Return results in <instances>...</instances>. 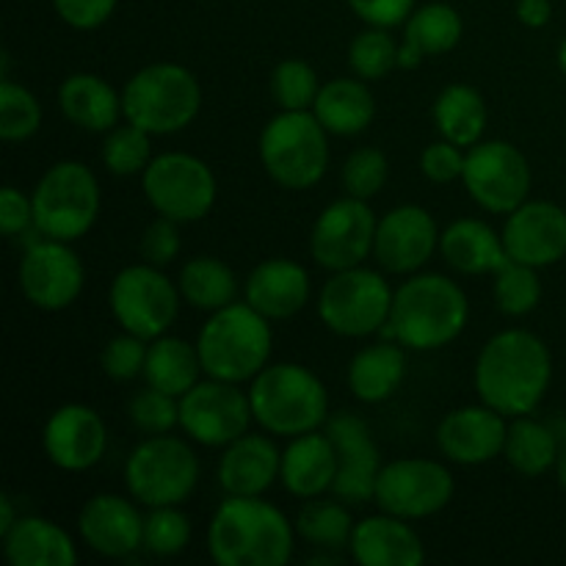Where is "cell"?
<instances>
[{
    "instance_id": "obj_25",
    "label": "cell",
    "mask_w": 566,
    "mask_h": 566,
    "mask_svg": "<svg viewBox=\"0 0 566 566\" xmlns=\"http://www.w3.org/2000/svg\"><path fill=\"white\" fill-rule=\"evenodd\" d=\"M282 451L265 434H243L224 448L219 459V484L227 495L258 497L280 479Z\"/></svg>"
},
{
    "instance_id": "obj_14",
    "label": "cell",
    "mask_w": 566,
    "mask_h": 566,
    "mask_svg": "<svg viewBox=\"0 0 566 566\" xmlns=\"http://www.w3.org/2000/svg\"><path fill=\"white\" fill-rule=\"evenodd\" d=\"M254 420L249 390L235 381H197L180 398V429L205 448H227L249 431Z\"/></svg>"
},
{
    "instance_id": "obj_10",
    "label": "cell",
    "mask_w": 566,
    "mask_h": 566,
    "mask_svg": "<svg viewBox=\"0 0 566 566\" xmlns=\"http://www.w3.org/2000/svg\"><path fill=\"white\" fill-rule=\"evenodd\" d=\"M392 287L374 269L332 271L318 296V318L340 337L379 335L390 321Z\"/></svg>"
},
{
    "instance_id": "obj_20",
    "label": "cell",
    "mask_w": 566,
    "mask_h": 566,
    "mask_svg": "<svg viewBox=\"0 0 566 566\" xmlns=\"http://www.w3.org/2000/svg\"><path fill=\"white\" fill-rule=\"evenodd\" d=\"M503 247L517 263L545 269L566 258V210L547 199H525L503 224Z\"/></svg>"
},
{
    "instance_id": "obj_43",
    "label": "cell",
    "mask_w": 566,
    "mask_h": 566,
    "mask_svg": "<svg viewBox=\"0 0 566 566\" xmlns=\"http://www.w3.org/2000/svg\"><path fill=\"white\" fill-rule=\"evenodd\" d=\"M318 92V75L307 61L285 59L271 72V97L282 111H313Z\"/></svg>"
},
{
    "instance_id": "obj_2",
    "label": "cell",
    "mask_w": 566,
    "mask_h": 566,
    "mask_svg": "<svg viewBox=\"0 0 566 566\" xmlns=\"http://www.w3.org/2000/svg\"><path fill=\"white\" fill-rule=\"evenodd\" d=\"M296 525L263 495H227L208 525V553L219 566H282L291 562Z\"/></svg>"
},
{
    "instance_id": "obj_3",
    "label": "cell",
    "mask_w": 566,
    "mask_h": 566,
    "mask_svg": "<svg viewBox=\"0 0 566 566\" xmlns=\"http://www.w3.org/2000/svg\"><path fill=\"white\" fill-rule=\"evenodd\" d=\"M470 318L468 293L442 274H412L392 293L390 321L381 335L412 352H437L464 332Z\"/></svg>"
},
{
    "instance_id": "obj_5",
    "label": "cell",
    "mask_w": 566,
    "mask_h": 566,
    "mask_svg": "<svg viewBox=\"0 0 566 566\" xmlns=\"http://www.w3.org/2000/svg\"><path fill=\"white\" fill-rule=\"evenodd\" d=\"M197 348L205 376L243 385L269 365L274 335L269 318L252 304L232 302L210 313L199 329Z\"/></svg>"
},
{
    "instance_id": "obj_54",
    "label": "cell",
    "mask_w": 566,
    "mask_h": 566,
    "mask_svg": "<svg viewBox=\"0 0 566 566\" xmlns=\"http://www.w3.org/2000/svg\"><path fill=\"white\" fill-rule=\"evenodd\" d=\"M17 520H20V517H17V514H14V506H11V497L3 495V497H0V536L9 534L11 525H14Z\"/></svg>"
},
{
    "instance_id": "obj_35",
    "label": "cell",
    "mask_w": 566,
    "mask_h": 566,
    "mask_svg": "<svg viewBox=\"0 0 566 566\" xmlns=\"http://www.w3.org/2000/svg\"><path fill=\"white\" fill-rule=\"evenodd\" d=\"M202 359H199L197 343H188L182 337H155L149 340L147 365H144V379L149 387L182 398L199 381Z\"/></svg>"
},
{
    "instance_id": "obj_26",
    "label": "cell",
    "mask_w": 566,
    "mask_h": 566,
    "mask_svg": "<svg viewBox=\"0 0 566 566\" xmlns=\"http://www.w3.org/2000/svg\"><path fill=\"white\" fill-rule=\"evenodd\" d=\"M247 304L269 321H285L302 313L310 302V274L287 258H271L254 265L247 276Z\"/></svg>"
},
{
    "instance_id": "obj_28",
    "label": "cell",
    "mask_w": 566,
    "mask_h": 566,
    "mask_svg": "<svg viewBox=\"0 0 566 566\" xmlns=\"http://www.w3.org/2000/svg\"><path fill=\"white\" fill-rule=\"evenodd\" d=\"M464 33L459 11L448 3H426L403 22V42L398 48V70H418L429 55L451 53Z\"/></svg>"
},
{
    "instance_id": "obj_17",
    "label": "cell",
    "mask_w": 566,
    "mask_h": 566,
    "mask_svg": "<svg viewBox=\"0 0 566 566\" xmlns=\"http://www.w3.org/2000/svg\"><path fill=\"white\" fill-rule=\"evenodd\" d=\"M17 276H20L22 296L33 307L44 313H59L77 302L86 271L70 243L42 235V241L25 249Z\"/></svg>"
},
{
    "instance_id": "obj_45",
    "label": "cell",
    "mask_w": 566,
    "mask_h": 566,
    "mask_svg": "<svg viewBox=\"0 0 566 566\" xmlns=\"http://www.w3.org/2000/svg\"><path fill=\"white\" fill-rule=\"evenodd\" d=\"M127 418L147 437L171 434V429L180 426V398L147 385L130 398V403H127Z\"/></svg>"
},
{
    "instance_id": "obj_44",
    "label": "cell",
    "mask_w": 566,
    "mask_h": 566,
    "mask_svg": "<svg viewBox=\"0 0 566 566\" xmlns=\"http://www.w3.org/2000/svg\"><path fill=\"white\" fill-rule=\"evenodd\" d=\"M191 542V520L180 506H155L144 517V551L169 558L182 553Z\"/></svg>"
},
{
    "instance_id": "obj_13",
    "label": "cell",
    "mask_w": 566,
    "mask_h": 566,
    "mask_svg": "<svg viewBox=\"0 0 566 566\" xmlns=\"http://www.w3.org/2000/svg\"><path fill=\"white\" fill-rule=\"evenodd\" d=\"M462 182L486 213H512L528 199V158L509 142H479L464 155Z\"/></svg>"
},
{
    "instance_id": "obj_18",
    "label": "cell",
    "mask_w": 566,
    "mask_h": 566,
    "mask_svg": "<svg viewBox=\"0 0 566 566\" xmlns=\"http://www.w3.org/2000/svg\"><path fill=\"white\" fill-rule=\"evenodd\" d=\"M326 434L337 448V479L332 495L340 497L348 506H363L374 501L381 457L368 423L354 412L332 415L326 420Z\"/></svg>"
},
{
    "instance_id": "obj_55",
    "label": "cell",
    "mask_w": 566,
    "mask_h": 566,
    "mask_svg": "<svg viewBox=\"0 0 566 566\" xmlns=\"http://www.w3.org/2000/svg\"><path fill=\"white\" fill-rule=\"evenodd\" d=\"M556 479H558V486L566 490V440L562 442V448H558V459H556Z\"/></svg>"
},
{
    "instance_id": "obj_39",
    "label": "cell",
    "mask_w": 566,
    "mask_h": 566,
    "mask_svg": "<svg viewBox=\"0 0 566 566\" xmlns=\"http://www.w3.org/2000/svg\"><path fill=\"white\" fill-rule=\"evenodd\" d=\"M153 133L142 130L138 125H116L114 130L105 133L103 142V164L111 175L133 177L144 175L153 164Z\"/></svg>"
},
{
    "instance_id": "obj_33",
    "label": "cell",
    "mask_w": 566,
    "mask_h": 566,
    "mask_svg": "<svg viewBox=\"0 0 566 566\" xmlns=\"http://www.w3.org/2000/svg\"><path fill=\"white\" fill-rule=\"evenodd\" d=\"M407 376V354L401 343H374L359 348L348 363V390L363 403H381L392 398Z\"/></svg>"
},
{
    "instance_id": "obj_12",
    "label": "cell",
    "mask_w": 566,
    "mask_h": 566,
    "mask_svg": "<svg viewBox=\"0 0 566 566\" xmlns=\"http://www.w3.org/2000/svg\"><path fill=\"white\" fill-rule=\"evenodd\" d=\"M180 287L153 263L127 265L114 276L108 291L111 313L122 332L155 340L166 335L180 313Z\"/></svg>"
},
{
    "instance_id": "obj_41",
    "label": "cell",
    "mask_w": 566,
    "mask_h": 566,
    "mask_svg": "<svg viewBox=\"0 0 566 566\" xmlns=\"http://www.w3.org/2000/svg\"><path fill=\"white\" fill-rule=\"evenodd\" d=\"M42 127V105L20 83L3 77L0 83V138L9 144L28 142Z\"/></svg>"
},
{
    "instance_id": "obj_50",
    "label": "cell",
    "mask_w": 566,
    "mask_h": 566,
    "mask_svg": "<svg viewBox=\"0 0 566 566\" xmlns=\"http://www.w3.org/2000/svg\"><path fill=\"white\" fill-rule=\"evenodd\" d=\"M354 14L374 28H396L409 20L415 11V0H348Z\"/></svg>"
},
{
    "instance_id": "obj_8",
    "label": "cell",
    "mask_w": 566,
    "mask_h": 566,
    "mask_svg": "<svg viewBox=\"0 0 566 566\" xmlns=\"http://www.w3.org/2000/svg\"><path fill=\"white\" fill-rule=\"evenodd\" d=\"M33 230L55 241H77L99 216V182L81 160H59L31 193Z\"/></svg>"
},
{
    "instance_id": "obj_31",
    "label": "cell",
    "mask_w": 566,
    "mask_h": 566,
    "mask_svg": "<svg viewBox=\"0 0 566 566\" xmlns=\"http://www.w3.org/2000/svg\"><path fill=\"white\" fill-rule=\"evenodd\" d=\"M3 553L11 566H75L77 547L59 523L44 517H20L3 534Z\"/></svg>"
},
{
    "instance_id": "obj_49",
    "label": "cell",
    "mask_w": 566,
    "mask_h": 566,
    "mask_svg": "<svg viewBox=\"0 0 566 566\" xmlns=\"http://www.w3.org/2000/svg\"><path fill=\"white\" fill-rule=\"evenodd\" d=\"M177 221L158 216L142 235V258L144 263H153L158 269L169 265L180 252V230Z\"/></svg>"
},
{
    "instance_id": "obj_56",
    "label": "cell",
    "mask_w": 566,
    "mask_h": 566,
    "mask_svg": "<svg viewBox=\"0 0 566 566\" xmlns=\"http://www.w3.org/2000/svg\"><path fill=\"white\" fill-rule=\"evenodd\" d=\"M558 66H562V72L566 75V36H564L562 48H558Z\"/></svg>"
},
{
    "instance_id": "obj_53",
    "label": "cell",
    "mask_w": 566,
    "mask_h": 566,
    "mask_svg": "<svg viewBox=\"0 0 566 566\" xmlns=\"http://www.w3.org/2000/svg\"><path fill=\"white\" fill-rule=\"evenodd\" d=\"M517 17L525 28H545L553 17L551 0H517Z\"/></svg>"
},
{
    "instance_id": "obj_27",
    "label": "cell",
    "mask_w": 566,
    "mask_h": 566,
    "mask_svg": "<svg viewBox=\"0 0 566 566\" xmlns=\"http://www.w3.org/2000/svg\"><path fill=\"white\" fill-rule=\"evenodd\" d=\"M337 479V448L332 437L321 431L291 437L282 451L280 481L291 495L310 501L332 492Z\"/></svg>"
},
{
    "instance_id": "obj_34",
    "label": "cell",
    "mask_w": 566,
    "mask_h": 566,
    "mask_svg": "<svg viewBox=\"0 0 566 566\" xmlns=\"http://www.w3.org/2000/svg\"><path fill=\"white\" fill-rule=\"evenodd\" d=\"M434 127L442 138L459 144V147H473L484 142L486 130V103L479 88L468 83H451L442 88L434 99Z\"/></svg>"
},
{
    "instance_id": "obj_42",
    "label": "cell",
    "mask_w": 566,
    "mask_h": 566,
    "mask_svg": "<svg viewBox=\"0 0 566 566\" xmlns=\"http://www.w3.org/2000/svg\"><path fill=\"white\" fill-rule=\"evenodd\" d=\"M398 48L401 44H396L387 28L370 25L368 31L354 36L348 48V66L363 81H381L398 66Z\"/></svg>"
},
{
    "instance_id": "obj_6",
    "label": "cell",
    "mask_w": 566,
    "mask_h": 566,
    "mask_svg": "<svg viewBox=\"0 0 566 566\" xmlns=\"http://www.w3.org/2000/svg\"><path fill=\"white\" fill-rule=\"evenodd\" d=\"M125 119L153 136H171L191 125L202 108V86L191 70L158 61L138 70L122 88Z\"/></svg>"
},
{
    "instance_id": "obj_7",
    "label": "cell",
    "mask_w": 566,
    "mask_h": 566,
    "mask_svg": "<svg viewBox=\"0 0 566 566\" xmlns=\"http://www.w3.org/2000/svg\"><path fill=\"white\" fill-rule=\"evenodd\" d=\"M260 160L276 186L304 191L329 169V130L313 111H280L260 133Z\"/></svg>"
},
{
    "instance_id": "obj_32",
    "label": "cell",
    "mask_w": 566,
    "mask_h": 566,
    "mask_svg": "<svg viewBox=\"0 0 566 566\" xmlns=\"http://www.w3.org/2000/svg\"><path fill=\"white\" fill-rule=\"evenodd\" d=\"M313 114L329 136H359L370 127L376 116V99L368 83L359 77H335L324 83L315 97Z\"/></svg>"
},
{
    "instance_id": "obj_22",
    "label": "cell",
    "mask_w": 566,
    "mask_h": 566,
    "mask_svg": "<svg viewBox=\"0 0 566 566\" xmlns=\"http://www.w3.org/2000/svg\"><path fill=\"white\" fill-rule=\"evenodd\" d=\"M506 434V415L486 403H475V407L453 409L442 418V423L437 426V446H440L442 457H448L451 462L475 468V464H486L503 457Z\"/></svg>"
},
{
    "instance_id": "obj_30",
    "label": "cell",
    "mask_w": 566,
    "mask_h": 566,
    "mask_svg": "<svg viewBox=\"0 0 566 566\" xmlns=\"http://www.w3.org/2000/svg\"><path fill=\"white\" fill-rule=\"evenodd\" d=\"M59 108L75 127L88 133L114 130L122 108V94L105 77L92 72H75L59 86Z\"/></svg>"
},
{
    "instance_id": "obj_11",
    "label": "cell",
    "mask_w": 566,
    "mask_h": 566,
    "mask_svg": "<svg viewBox=\"0 0 566 566\" xmlns=\"http://www.w3.org/2000/svg\"><path fill=\"white\" fill-rule=\"evenodd\" d=\"M142 188L158 216L191 224L205 219L216 205V175L202 158L188 153L155 155L144 169Z\"/></svg>"
},
{
    "instance_id": "obj_47",
    "label": "cell",
    "mask_w": 566,
    "mask_h": 566,
    "mask_svg": "<svg viewBox=\"0 0 566 566\" xmlns=\"http://www.w3.org/2000/svg\"><path fill=\"white\" fill-rule=\"evenodd\" d=\"M149 340L144 337L122 332L119 337H111L105 343L103 354H99V365L103 374L114 381H133L144 376V365H147Z\"/></svg>"
},
{
    "instance_id": "obj_16",
    "label": "cell",
    "mask_w": 566,
    "mask_h": 566,
    "mask_svg": "<svg viewBox=\"0 0 566 566\" xmlns=\"http://www.w3.org/2000/svg\"><path fill=\"white\" fill-rule=\"evenodd\" d=\"M376 213L365 199L343 197L326 205L310 232V252L326 271L357 269L374 254Z\"/></svg>"
},
{
    "instance_id": "obj_29",
    "label": "cell",
    "mask_w": 566,
    "mask_h": 566,
    "mask_svg": "<svg viewBox=\"0 0 566 566\" xmlns=\"http://www.w3.org/2000/svg\"><path fill=\"white\" fill-rule=\"evenodd\" d=\"M440 252L453 271L468 276L495 274L509 263L503 235H497L486 221L459 219L440 235Z\"/></svg>"
},
{
    "instance_id": "obj_40",
    "label": "cell",
    "mask_w": 566,
    "mask_h": 566,
    "mask_svg": "<svg viewBox=\"0 0 566 566\" xmlns=\"http://www.w3.org/2000/svg\"><path fill=\"white\" fill-rule=\"evenodd\" d=\"M539 269L534 265L517 263L509 258L506 265L495 271V304L509 318H523L534 313L542 302V282Z\"/></svg>"
},
{
    "instance_id": "obj_4",
    "label": "cell",
    "mask_w": 566,
    "mask_h": 566,
    "mask_svg": "<svg viewBox=\"0 0 566 566\" xmlns=\"http://www.w3.org/2000/svg\"><path fill=\"white\" fill-rule=\"evenodd\" d=\"M252 415L265 434L298 437L318 431L329 420L324 381L298 363L265 365L249 387Z\"/></svg>"
},
{
    "instance_id": "obj_1",
    "label": "cell",
    "mask_w": 566,
    "mask_h": 566,
    "mask_svg": "<svg viewBox=\"0 0 566 566\" xmlns=\"http://www.w3.org/2000/svg\"><path fill=\"white\" fill-rule=\"evenodd\" d=\"M473 379L481 403L506 418L531 415L551 387V348L528 329L497 332L481 348Z\"/></svg>"
},
{
    "instance_id": "obj_15",
    "label": "cell",
    "mask_w": 566,
    "mask_h": 566,
    "mask_svg": "<svg viewBox=\"0 0 566 566\" xmlns=\"http://www.w3.org/2000/svg\"><path fill=\"white\" fill-rule=\"evenodd\" d=\"M453 475L434 459H396L376 481V506L403 520L434 517L451 503Z\"/></svg>"
},
{
    "instance_id": "obj_38",
    "label": "cell",
    "mask_w": 566,
    "mask_h": 566,
    "mask_svg": "<svg viewBox=\"0 0 566 566\" xmlns=\"http://www.w3.org/2000/svg\"><path fill=\"white\" fill-rule=\"evenodd\" d=\"M346 506L348 503H343L340 497H335V501L324 495L310 497L298 512L296 523H293L296 534L321 551H343L354 534V520Z\"/></svg>"
},
{
    "instance_id": "obj_9",
    "label": "cell",
    "mask_w": 566,
    "mask_h": 566,
    "mask_svg": "<svg viewBox=\"0 0 566 566\" xmlns=\"http://www.w3.org/2000/svg\"><path fill=\"white\" fill-rule=\"evenodd\" d=\"M199 484V459L188 442L153 434L125 462V486L142 506H180Z\"/></svg>"
},
{
    "instance_id": "obj_19",
    "label": "cell",
    "mask_w": 566,
    "mask_h": 566,
    "mask_svg": "<svg viewBox=\"0 0 566 566\" xmlns=\"http://www.w3.org/2000/svg\"><path fill=\"white\" fill-rule=\"evenodd\" d=\"M440 249L434 216L420 205L387 210L376 227L374 258L390 274H418Z\"/></svg>"
},
{
    "instance_id": "obj_51",
    "label": "cell",
    "mask_w": 566,
    "mask_h": 566,
    "mask_svg": "<svg viewBox=\"0 0 566 566\" xmlns=\"http://www.w3.org/2000/svg\"><path fill=\"white\" fill-rule=\"evenodd\" d=\"M53 6L66 25L77 31H92L114 14L116 0H53Z\"/></svg>"
},
{
    "instance_id": "obj_46",
    "label": "cell",
    "mask_w": 566,
    "mask_h": 566,
    "mask_svg": "<svg viewBox=\"0 0 566 566\" xmlns=\"http://www.w3.org/2000/svg\"><path fill=\"white\" fill-rule=\"evenodd\" d=\"M387 175H390V164H387L385 153L376 147H359L343 164V191L348 197L368 202V199H374L385 188Z\"/></svg>"
},
{
    "instance_id": "obj_52",
    "label": "cell",
    "mask_w": 566,
    "mask_h": 566,
    "mask_svg": "<svg viewBox=\"0 0 566 566\" xmlns=\"http://www.w3.org/2000/svg\"><path fill=\"white\" fill-rule=\"evenodd\" d=\"M33 227V202L31 197L20 191L14 186H6L0 191V230L3 235L14 238L20 232L31 230Z\"/></svg>"
},
{
    "instance_id": "obj_24",
    "label": "cell",
    "mask_w": 566,
    "mask_h": 566,
    "mask_svg": "<svg viewBox=\"0 0 566 566\" xmlns=\"http://www.w3.org/2000/svg\"><path fill=\"white\" fill-rule=\"evenodd\" d=\"M354 562L363 566H420L426 562V547L409 520L396 514H374L354 525L348 542Z\"/></svg>"
},
{
    "instance_id": "obj_37",
    "label": "cell",
    "mask_w": 566,
    "mask_h": 566,
    "mask_svg": "<svg viewBox=\"0 0 566 566\" xmlns=\"http://www.w3.org/2000/svg\"><path fill=\"white\" fill-rule=\"evenodd\" d=\"M177 287H180V296L188 307L202 310V313H216V310L235 302L238 276L219 258L199 254V258H191L182 265Z\"/></svg>"
},
{
    "instance_id": "obj_48",
    "label": "cell",
    "mask_w": 566,
    "mask_h": 566,
    "mask_svg": "<svg viewBox=\"0 0 566 566\" xmlns=\"http://www.w3.org/2000/svg\"><path fill=\"white\" fill-rule=\"evenodd\" d=\"M464 155L468 153H462L459 144L442 138V142L429 144V147L423 149V155H420V171H423L431 182H437V186H448V182L453 180H462Z\"/></svg>"
},
{
    "instance_id": "obj_23",
    "label": "cell",
    "mask_w": 566,
    "mask_h": 566,
    "mask_svg": "<svg viewBox=\"0 0 566 566\" xmlns=\"http://www.w3.org/2000/svg\"><path fill=\"white\" fill-rule=\"evenodd\" d=\"M77 531L88 551L103 558H127L144 547V517L122 495H94L77 514Z\"/></svg>"
},
{
    "instance_id": "obj_21",
    "label": "cell",
    "mask_w": 566,
    "mask_h": 566,
    "mask_svg": "<svg viewBox=\"0 0 566 566\" xmlns=\"http://www.w3.org/2000/svg\"><path fill=\"white\" fill-rule=\"evenodd\" d=\"M42 448L59 470L83 473L105 457L108 429L97 409L86 403H64L44 423Z\"/></svg>"
},
{
    "instance_id": "obj_36",
    "label": "cell",
    "mask_w": 566,
    "mask_h": 566,
    "mask_svg": "<svg viewBox=\"0 0 566 566\" xmlns=\"http://www.w3.org/2000/svg\"><path fill=\"white\" fill-rule=\"evenodd\" d=\"M558 448H562V440H558L556 429H551L542 420H534L531 415H520L509 423L503 457L520 475L539 479L547 470L556 468Z\"/></svg>"
}]
</instances>
